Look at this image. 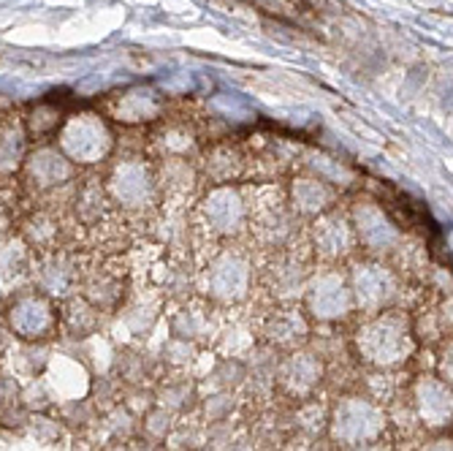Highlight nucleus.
I'll return each mask as SVG.
<instances>
[{
  "label": "nucleus",
  "mask_w": 453,
  "mask_h": 451,
  "mask_svg": "<svg viewBox=\"0 0 453 451\" xmlns=\"http://www.w3.org/2000/svg\"><path fill=\"white\" fill-rule=\"evenodd\" d=\"M0 231H4V218H0Z\"/></svg>",
  "instance_id": "obj_3"
},
{
  "label": "nucleus",
  "mask_w": 453,
  "mask_h": 451,
  "mask_svg": "<svg viewBox=\"0 0 453 451\" xmlns=\"http://www.w3.org/2000/svg\"><path fill=\"white\" fill-rule=\"evenodd\" d=\"M22 152H25V134L22 128L12 126L0 134V175H9L19 167L22 160Z\"/></svg>",
  "instance_id": "obj_2"
},
{
  "label": "nucleus",
  "mask_w": 453,
  "mask_h": 451,
  "mask_svg": "<svg viewBox=\"0 0 453 451\" xmlns=\"http://www.w3.org/2000/svg\"><path fill=\"white\" fill-rule=\"evenodd\" d=\"M65 160L55 152V150H38L30 163H27V175L30 180H35V185L47 188V185H58L65 177Z\"/></svg>",
  "instance_id": "obj_1"
}]
</instances>
